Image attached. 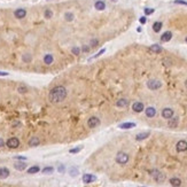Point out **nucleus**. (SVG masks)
<instances>
[{
	"label": "nucleus",
	"instance_id": "f257e3e1",
	"mask_svg": "<svg viewBox=\"0 0 187 187\" xmlns=\"http://www.w3.org/2000/svg\"><path fill=\"white\" fill-rule=\"evenodd\" d=\"M67 94H68L67 88L64 86L59 85V86H55V87H53L52 90H50L48 99H49V101L52 103H60L67 98Z\"/></svg>",
	"mask_w": 187,
	"mask_h": 187
},
{
	"label": "nucleus",
	"instance_id": "f03ea898",
	"mask_svg": "<svg viewBox=\"0 0 187 187\" xmlns=\"http://www.w3.org/2000/svg\"><path fill=\"white\" fill-rule=\"evenodd\" d=\"M116 162L118 163V164H122V165H124V164H126L129 162V160H130V156H129V154H126L124 153V151H118L116 155Z\"/></svg>",
	"mask_w": 187,
	"mask_h": 187
},
{
	"label": "nucleus",
	"instance_id": "7ed1b4c3",
	"mask_svg": "<svg viewBox=\"0 0 187 187\" xmlns=\"http://www.w3.org/2000/svg\"><path fill=\"white\" fill-rule=\"evenodd\" d=\"M150 175H151V177L154 178L155 181L158 183V184H162L164 180H165V176H164V173H162L161 171H158V170H156V169L151 170V171H150Z\"/></svg>",
	"mask_w": 187,
	"mask_h": 187
},
{
	"label": "nucleus",
	"instance_id": "20e7f679",
	"mask_svg": "<svg viewBox=\"0 0 187 187\" xmlns=\"http://www.w3.org/2000/svg\"><path fill=\"white\" fill-rule=\"evenodd\" d=\"M147 87L151 91H156L158 88L162 87V83L160 80H157V79H149L147 82Z\"/></svg>",
	"mask_w": 187,
	"mask_h": 187
},
{
	"label": "nucleus",
	"instance_id": "39448f33",
	"mask_svg": "<svg viewBox=\"0 0 187 187\" xmlns=\"http://www.w3.org/2000/svg\"><path fill=\"white\" fill-rule=\"evenodd\" d=\"M6 145H7L8 148H12V149H15V148H17L18 146H20V140H18L17 138L13 137V138H9L7 142H6Z\"/></svg>",
	"mask_w": 187,
	"mask_h": 187
},
{
	"label": "nucleus",
	"instance_id": "423d86ee",
	"mask_svg": "<svg viewBox=\"0 0 187 187\" xmlns=\"http://www.w3.org/2000/svg\"><path fill=\"white\" fill-rule=\"evenodd\" d=\"M100 119L98 118V117L95 116H92L91 118H88V121H87V125H88V128H91V129H95L98 128V126L100 125Z\"/></svg>",
	"mask_w": 187,
	"mask_h": 187
},
{
	"label": "nucleus",
	"instance_id": "0eeeda50",
	"mask_svg": "<svg viewBox=\"0 0 187 187\" xmlns=\"http://www.w3.org/2000/svg\"><path fill=\"white\" fill-rule=\"evenodd\" d=\"M176 149L177 151L179 153H183V151H186L187 150V141L185 140H179L176 145Z\"/></svg>",
	"mask_w": 187,
	"mask_h": 187
},
{
	"label": "nucleus",
	"instance_id": "6e6552de",
	"mask_svg": "<svg viewBox=\"0 0 187 187\" xmlns=\"http://www.w3.org/2000/svg\"><path fill=\"white\" fill-rule=\"evenodd\" d=\"M14 16L18 18V20H22V18H24L27 16V11H25L24 8H17L16 11L14 12Z\"/></svg>",
	"mask_w": 187,
	"mask_h": 187
},
{
	"label": "nucleus",
	"instance_id": "1a4fd4ad",
	"mask_svg": "<svg viewBox=\"0 0 187 187\" xmlns=\"http://www.w3.org/2000/svg\"><path fill=\"white\" fill-rule=\"evenodd\" d=\"M97 180V177L91 175V173H85L83 176V183L84 184H92Z\"/></svg>",
	"mask_w": 187,
	"mask_h": 187
},
{
	"label": "nucleus",
	"instance_id": "9d476101",
	"mask_svg": "<svg viewBox=\"0 0 187 187\" xmlns=\"http://www.w3.org/2000/svg\"><path fill=\"white\" fill-rule=\"evenodd\" d=\"M132 109H133V112H134V113H141V112H144L145 106H144V103H142V102H139V101H137V102H134V103L132 104Z\"/></svg>",
	"mask_w": 187,
	"mask_h": 187
},
{
	"label": "nucleus",
	"instance_id": "9b49d317",
	"mask_svg": "<svg viewBox=\"0 0 187 187\" xmlns=\"http://www.w3.org/2000/svg\"><path fill=\"white\" fill-rule=\"evenodd\" d=\"M173 110L171 109V108H164L162 110V117L163 118H165V119H170L171 117L173 116Z\"/></svg>",
	"mask_w": 187,
	"mask_h": 187
},
{
	"label": "nucleus",
	"instance_id": "f8f14e48",
	"mask_svg": "<svg viewBox=\"0 0 187 187\" xmlns=\"http://www.w3.org/2000/svg\"><path fill=\"white\" fill-rule=\"evenodd\" d=\"M171 38H172V32L171 31H165L162 36H161V42L162 43H168L171 40Z\"/></svg>",
	"mask_w": 187,
	"mask_h": 187
},
{
	"label": "nucleus",
	"instance_id": "ddd939ff",
	"mask_svg": "<svg viewBox=\"0 0 187 187\" xmlns=\"http://www.w3.org/2000/svg\"><path fill=\"white\" fill-rule=\"evenodd\" d=\"M145 113H146V116L149 117V118H153V117L156 115V109L154 107H148V108L145 109Z\"/></svg>",
	"mask_w": 187,
	"mask_h": 187
},
{
	"label": "nucleus",
	"instance_id": "4468645a",
	"mask_svg": "<svg viewBox=\"0 0 187 187\" xmlns=\"http://www.w3.org/2000/svg\"><path fill=\"white\" fill-rule=\"evenodd\" d=\"M118 128H119V129H123V130H129V129L135 128V123H133V122H125V123H122V124H119Z\"/></svg>",
	"mask_w": 187,
	"mask_h": 187
},
{
	"label": "nucleus",
	"instance_id": "2eb2a0df",
	"mask_svg": "<svg viewBox=\"0 0 187 187\" xmlns=\"http://www.w3.org/2000/svg\"><path fill=\"white\" fill-rule=\"evenodd\" d=\"M129 103H130V100L128 99H119V100H117L116 106L119 107V108H125V107L129 106Z\"/></svg>",
	"mask_w": 187,
	"mask_h": 187
},
{
	"label": "nucleus",
	"instance_id": "dca6fc26",
	"mask_svg": "<svg viewBox=\"0 0 187 187\" xmlns=\"http://www.w3.org/2000/svg\"><path fill=\"white\" fill-rule=\"evenodd\" d=\"M178 123H179V118L178 117H171L169 119V123H168V125H169V128H177L178 126Z\"/></svg>",
	"mask_w": 187,
	"mask_h": 187
},
{
	"label": "nucleus",
	"instance_id": "f3484780",
	"mask_svg": "<svg viewBox=\"0 0 187 187\" xmlns=\"http://www.w3.org/2000/svg\"><path fill=\"white\" fill-rule=\"evenodd\" d=\"M9 170L7 169V168H0V179H6L9 177Z\"/></svg>",
	"mask_w": 187,
	"mask_h": 187
},
{
	"label": "nucleus",
	"instance_id": "a211bd4d",
	"mask_svg": "<svg viewBox=\"0 0 187 187\" xmlns=\"http://www.w3.org/2000/svg\"><path fill=\"white\" fill-rule=\"evenodd\" d=\"M94 7H95L97 11H103L106 8V2L103 0H98L95 4H94Z\"/></svg>",
	"mask_w": 187,
	"mask_h": 187
},
{
	"label": "nucleus",
	"instance_id": "6ab92c4d",
	"mask_svg": "<svg viewBox=\"0 0 187 187\" xmlns=\"http://www.w3.org/2000/svg\"><path fill=\"white\" fill-rule=\"evenodd\" d=\"M40 144V140H39V138L38 137H32L29 140V146L30 147H37V146H39Z\"/></svg>",
	"mask_w": 187,
	"mask_h": 187
},
{
	"label": "nucleus",
	"instance_id": "aec40b11",
	"mask_svg": "<svg viewBox=\"0 0 187 187\" xmlns=\"http://www.w3.org/2000/svg\"><path fill=\"white\" fill-rule=\"evenodd\" d=\"M150 133L149 132H142V133H139L137 134V137H135V140L137 141H141V140H145V139H147L149 137Z\"/></svg>",
	"mask_w": 187,
	"mask_h": 187
},
{
	"label": "nucleus",
	"instance_id": "412c9836",
	"mask_svg": "<svg viewBox=\"0 0 187 187\" xmlns=\"http://www.w3.org/2000/svg\"><path fill=\"white\" fill-rule=\"evenodd\" d=\"M14 168L17 171H23V170H25V168H27V164L24 163V161L23 162H16L14 164Z\"/></svg>",
	"mask_w": 187,
	"mask_h": 187
},
{
	"label": "nucleus",
	"instance_id": "4be33fe9",
	"mask_svg": "<svg viewBox=\"0 0 187 187\" xmlns=\"http://www.w3.org/2000/svg\"><path fill=\"white\" fill-rule=\"evenodd\" d=\"M53 61H54V58H53L52 54H46L45 56H44V63H46L47 65L52 64Z\"/></svg>",
	"mask_w": 187,
	"mask_h": 187
},
{
	"label": "nucleus",
	"instance_id": "5701e85b",
	"mask_svg": "<svg viewBox=\"0 0 187 187\" xmlns=\"http://www.w3.org/2000/svg\"><path fill=\"white\" fill-rule=\"evenodd\" d=\"M162 27H163L162 22H160V21L155 22V23L153 24V30H154V32H160L161 29H162Z\"/></svg>",
	"mask_w": 187,
	"mask_h": 187
},
{
	"label": "nucleus",
	"instance_id": "b1692460",
	"mask_svg": "<svg viewBox=\"0 0 187 187\" xmlns=\"http://www.w3.org/2000/svg\"><path fill=\"white\" fill-rule=\"evenodd\" d=\"M149 49L151 50V52H154V53H161L162 52V47L158 45V44H154V45H151L149 47Z\"/></svg>",
	"mask_w": 187,
	"mask_h": 187
},
{
	"label": "nucleus",
	"instance_id": "393cba45",
	"mask_svg": "<svg viewBox=\"0 0 187 187\" xmlns=\"http://www.w3.org/2000/svg\"><path fill=\"white\" fill-rule=\"evenodd\" d=\"M40 171V168L38 165H34V166H31L28 169V173L29 175H34V173H38Z\"/></svg>",
	"mask_w": 187,
	"mask_h": 187
},
{
	"label": "nucleus",
	"instance_id": "a878e982",
	"mask_svg": "<svg viewBox=\"0 0 187 187\" xmlns=\"http://www.w3.org/2000/svg\"><path fill=\"white\" fill-rule=\"evenodd\" d=\"M170 185H171V186L178 187V186L181 185V180H180L179 178H171V179H170Z\"/></svg>",
	"mask_w": 187,
	"mask_h": 187
},
{
	"label": "nucleus",
	"instance_id": "bb28decb",
	"mask_svg": "<svg viewBox=\"0 0 187 187\" xmlns=\"http://www.w3.org/2000/svg\"><path fill=\"white\" fill-rule=\"evenodd\" d=\"M69 172H70V176L71 177H77V175L79 173V171H78V169L76 166H71L70 170H69Z\"/></svg>",
	"mask_w": 187,
	"mask_h": 187
},
{
	"label": "nucleus",
	"instance_id": "cd10ccee",
	"mask_svg": "<svg viewBox=\"0 0 187 187\" xmlns=\"http://www.w3.org/2000/svg\"><path fill=\"white\" fill-rule=\"evenodd\" d=\"M74 14L72 13H70V12H67L65 14H64V18H65V21L67 22H71L72 20H74Z\"/></svg>",
	"mask_w": 187,
	"mask_h": 187
},
{
	"label": "nucleus",
	"instance_id": "c85d7f7f",
	"mask_svg": "<svg viewBox=\"0 0 187 187\" xmlns=\"http://www.w3.org/2000/svg\"><path fill=\"white\" fill-rule=\"evenodd\" d=\"M53 171H54V169H53L52 166H46L43 169V173L44 175H52Z\"/></svg>",
	"mask_w": 187,
	"mask_h": 187
},
{
	"label": "nucleus",
	"instance_id": "c756f323",
	"mask_svg": "<svg viewBox=\"0 0 187 187\" xmlns=\"http://www.w3.org/2000/svg\"><path fill=\"white\" fill-rule=\"evenodd\" d=\"M44 16H45V18H47V20H49V18L53 17V12L50 11V9H46L45 13H44Z\"/></svg>",
	"mask_w": 187,
	"mask_h": 187
},
{
	"label": "nucleus",
	"instance_id": "7c9ffc66",
	"mask_svg": "<svg viewBox=\"0 0 187 187\" xmlns=\"http://www.w3.org/2000/svg\"><path fill=\"white\" fill-rule=\"evenodd\" d=\"M82 149H83V147H76V148H71L70 150H69V153L70 154H76V153H79V151H80Z\"/></svg>",
	"mask_w": 187,
	"mask_h": 187
},
{
	"label": "nucleus",
	"instance_id": "2f4dec72",
	"mask_svg": "<svg viewBox=\"0 0 187 187\" xmlns=\"http://www.w3.org/2000/svg\"><path fill=\"white\" fill-rule=\"evenodd\" d=\"M22 60H23L25 63H29L31 61V55L30 54H24L23 56H22Z\"/></svg>",
	"mask_w": 187,
	"mask_h": 187
},
{
	"label": "nucleus",
	"instance_id": "473e14b6",
	"mask_svg": "<svg viewBox=\"0 0 187 187\" xmlns=\"http://www.w3.org/2000/svg\"><path fill=\"white\" fill-rule=\"evenodd\" d=\"M17 91L20 92V93H27L28 88H27V86H24V85H21V86H18Z\"/></svg>",
	"mask_w": 187,
	"mask_h": 187
},
{
	"label": "nucleus",
	"instance_id": "72a5a7b5",
	"mask_svg": "<svg viewBox=\"0 0 187 187\" xmlns=\"http://www.w3.org/2000/svg\"><path fill=\"white\" fill-rule=\"evenodd\" d=\"M71 52H72V54H75V55H79V53H80V49H79V47H72V48H71Z\"/></svg>",
	"mask_w": 187,
	"mask_h": 187
},
{
	"label": "nucleus",
	"instance_id": "f704fd0d",
	"mask_svg": "<svg viewBox=\"0 0 187 187\" xmlns=\"http://www.w3.org/2000/svg\"><path fill=\"white\" fill-rule=\"evenodd\" d=\"M90 45H91V47H97L98 45H99V40L94 38V39L91 40V44H90Z\"/></svg>",
	"mask_w": 187,
	"mask_h": 187
},
{
	"label": "nucleus",
	"instance_id": "c9c22d12",
	"mask_svg": "<svg viewBox=\"0 0 187 187\" xmlns=\"http://www.w3.org/2000/svg\"><path fill=\"white\" fill-rule=\"evenodd\" d=\"M104 52H106V49H104V48H102V49H101V50H100V52H99V53H98V54H97V55H94V56H92V58H91L90 60H93V59H97V58H99V56H101V55H102V54H103V53H104Z\"/></svg>",
	"mask_w": 187,
	"mask_h": 187
},
{
	"label": "nucleus",
	"instance_id": "e433bc0d",
	"mask_svg": "<svg viewBox=\"0 0 187 187\" xmlns=\"http://www.w3.org/2000/svg\"><path fill=\"white\" fill-rule=\"evenodd\" d=\"M144 12H145L146 15H150V14H153L154 13V8H145Z\"/></svg>",
	"mask_w": 187,
	"mask_h": 187
},
{
	"label": "nucleus",
	"instance_id": "4c0bfd02",
	"mask_svg": "<svg viewBox=\"0 0 187 187\" xmlns=\"http://www.w3.org/2000/svg\"><path fill=\"white\" fill-rule=\"evenodd\" d=\"M58 171L60 173H64V171H65V168H64V165L63 164H61V165H59V168H58Z\"/></svg>",
	"mask_w": 187,
	"mask_h": 187
},
{
	"label": "nucleus",
	"instance_id": "58836bf2",
	"mask_svg": "<svg viewBox=\"0 0 187 187\" xmlns=\"http://www.w3.org/2000/svg\"><path fill=\"white\" fill-rule=\"evenodd\" d=\"M175 4H178V5H185V6H187V2H186V1H184V0H176V1H175Z\"/></svg>",
	"mask_w": 187,
	"mask_h": 187
},
{
	"label": "nucleus",
	"instance_id": "ea45409f",
	"mask_svg": "<svg viewBox=\"0 0 187 187\" xmlns=\"http://www.w3.org/2000/svg\"><path fill=\"white\" fill-rule=\"evenodd\" d=\"M90 49H91L90 46H87V45H84L83 46V52H90Z\"/></svg>",
	"mask_w": 187,
	"mask_h": 187
},
{
	"label": "nucleus",
	"instance_id": "a19ab883",
	"mask_svg": "<svg viewBox=\"0 0 187 187\" xmlns=\"http://www.w3.org/2000/svg\"><path fill=\"white\" fill-rule=\"evenodd\" d=\"M139 21H140L141 24H146V22H147V18H146L145 16H142V17H140V20H139Z\"/></svg>",
	"mask_w": 187,
	"mask_h": 187
},
{
	"label": "nucleus",
	"instance_id": "79ce46f5",
	"mask_svg": "<svg viewBox=\"0 0 187 187\" xmlns=\"http://www.w3.org/2000/svg\"><path fill=\"white\" fill-rule=\"evenodd\" d=\"M14 158H16V160H21V161H25V160H27V158L23 157V156H15Z\"/></svg>",
	"mask_w": 187,
	"mask_h": 187
},
{
	"label": "nucleus",
	"instance_id": "37998d69",
	"mask_svg": "<svg viewBox=\"0 0 187 187\" xmlns=\"http://www.w3.org/2000/svg\"><path fill=\"white\" fill-rule=\"evenodd\" d=\"M9 74L8 72H5V71H0V76H8Z\"/></svg>",
	"mask_w": 187,
	"mask_h": 187
},
{
	"label": "nucleus",
	"instance_id": "c03bdc74",
	"mask_svg": "<svg viewBox=\"0 0 187 187\" xmlns=\"http://www.w3.org/2000/svg\"><path fill=\"white\" fill-rule=\"evenodd\" d=\"M5 145V142H4V140L2 139H0V147H2V146Z\"/></svg>",
	"mask_w": 187,
	"mask_h": 187
},
{
	"label": "nucleus",
	"instance_id": "a18cd8bd",
	"mask_svg": "<svg viewBox=\"0 0 187 187\" xmlns=\"http://www.w3.org/2000/svg\"><path fill=\"white\" fill-rule=\"evenodd\" d=\"M185 86H186V88H187V79H186V82H185Z\"/></svg>",
	"mask_w": 187,
	"mask_h": 187
},
{
	"label": "nucleus",
	"instance_id": "49530a36",
	"mask_svg": "<svg viewBox=\"0 0 187 187\" xmlns=\"http://www.w3.org/2000/svg\"><path fill=\"white\" fill-rule=\"evenodd\" d=\"M112 1H114V2H116V1H117V0H112Z\"/></svg>",
	"mask_w": 187,
	"mask_h": 187
},
{
	"label": "nucleus",
	"instance_id": "de8ad7c7",
	"mask_svg": "<svg viewBox=\"0 0 187 187\" xmlns=\"http://www.w3.org/2000/svg\"><path fill=\"white\" fill-rule=\"evenodd\" d=\"M185 40H186V43H187V37H186V39H185Z\"/></svg>",
	"mask_w": 187,
	"mask_h": 187
}]
</instances>
